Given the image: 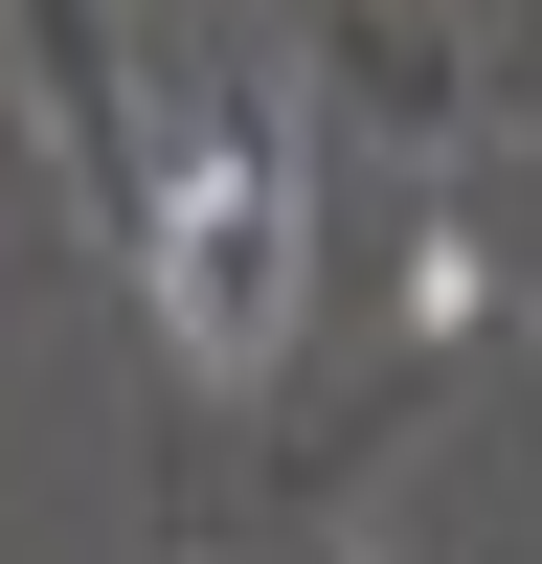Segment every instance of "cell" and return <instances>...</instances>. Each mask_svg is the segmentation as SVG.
Segmentation results:
<instances>
[{"label":"cell","mask_w":542,"mask_h":564,"mask_svg":"<svg viewBox=\"0 0 542 564\" xmlns=\"http://www.w3.org/2000/svg\"><path fill=\"white\" fill-rule=\"evenodd\" d=\"M136 294L181 316V361H204V384H249V361L294 339V159H271L249 113L159 135V181H136Z\"/></svg>","instance_id":"cell-1"}]
</instances>
